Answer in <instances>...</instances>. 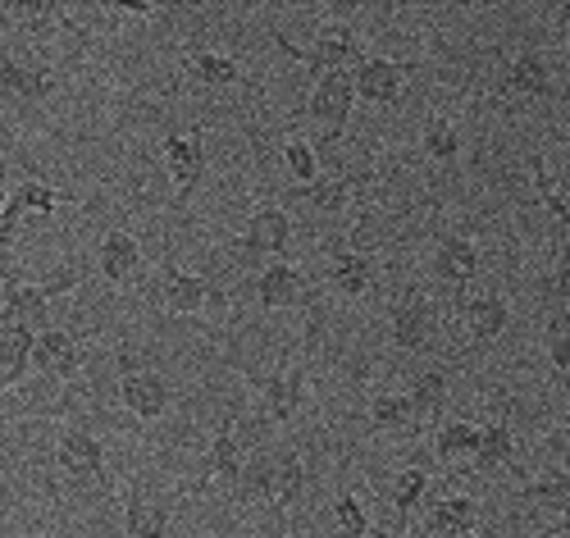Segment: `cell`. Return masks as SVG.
<instances>
[{"instance_id":"277c9868","label":"cell","mask_w":570,"mask_h":538,"mask_svg":"<svg viewBox=\"0 0 570 538\" xmlns=\"http://www.w3.org/2000/svg\"><path fill=\"white\" fill-rule=\"evenodd\" d=\"M119 402L137 420H160L174 407V388L160 370H124L119 374Z\"/></svg>"},{"instance_id":"74e56055","label":"cell","mask_w":570,"mask_h":538,"mask_svg":"<svg viewBox=\"0 0 570 538\" xmlns=\"http://www.w3.org/2000/svg\"><path fill=\"white\" fill-rule=\"evenodd\" d=\"M82 278H87V265L82 261H65V265H56L51 274H46L37 287L46 292V297H65V292H73Z\"/></svg>"},{"instance_id":"9c48e42d","label":"cell","mask_w":570,"mask_h":538,"mask_svg":"<svg viewBox=\"0 0 570 538\" xmlns=\"http://www.w3.org/2000/svg\"><path fill=\"white\" fill-rule=\"evenodd\" d=\"M160 160L174 178V187H197V178L206 174V133L193 128V133H169L160 141Z\"/></svg>"},{"instance_id":"f35d334b","label":"cell","mask_w":570,"mask_h":538,"mask_svg":"<svg viewBox=\"0 0 570 538\" xmlns=\"http://www.w3.org/2000/svg\"><path fill=\"white\" fill-rule=\"evenodd\" d=\"M10 19L19 23V28H51L56 19H60V6H10Z\"/></svg>"},{"instance_id":"4fadbf2b","label":"cell","mask_w":570,"mask_h":538,"mask_svg":"<svg viewBox=\"0 0 570 538\" xmlns=\"http://www.w3.org/2000/svg\"><path fill=\"white\" fill-rule=\"evenodd\" d=\"M480 525H484V511L470 493H448L424 516V529L434 538H470V534H480Z\"/></svg>"},{"instance_id":"8fae6325","label":"cell","mask_w":570,"mask_h":538,"mask_svg":"<svg viewBox=\"0 0 570 538\" xmlns=\"http://www.w3.org/2000/svg\"><path fill=\"white\" fill-rule=\"evenodd\" d=\"M82 365V342L69 329H46L32 338V370L46 379H69Z\"/></svg>"},{"instance_id":"30bf717a","label":"cell","mask_w":570,"mask_h":538,"mask_svg":"<svg viewBox=\"0 0 570 538\" xmlns=\"http://www.w3.org/2000/svg\"><path fill=\"white\" fill-rule=\"evenodd\" d=\"M51 69L46 65H32V60H23V56H14V51H0V96L6 101H46L51 96Z\"/></svg>"},{"instance_id":"ab89813d","label":"cell","mask_w":570,"mask_h":538,"mask_svg":"<svg viewBox=\"0 0 570 538\" xmlns=\"http://www.w3.org/2000/svg\"><path fill=\"white\" fill-rule=\"evenodd\" d=\"M543 348H548V361H552V370L557 374H566V315H557V320H548V333H543Z\"/></svg>"},{"instance_id":"603a6c76","label":"cell","mask_w":570,"mask_h":538,"mask_svg":"<svg viewBox=\"0 0 570 538\" xmlns=\"http://www.w3.org/2000/svg\"><path fill=\"white\" fill-rule=\"evenodd\" d=\"M374 278H379V270L361 252H343V256L328 261V283H334L343 297H365V292L374 287Z\"/></svg>"},{"instance_id":"8992f818","label":"cell","mask_w":570,"mask_h":538,"mask_svg":"<svg viewBox=\"0 0 570 538\" xmlns=\"http://www.w3.org/2000/svg\"><path fill=\"white\" fill-rule=\"evenodd\" d=\"M311 119L324 124L328 133L347 128L352 110H356V91H352V74H320V82L311 87V101H306Z\"/></svg>"},{"instance_id":"cb8c5ba5","label":"cell","mask_w":570,"mask_h":538,"mask_svg":"<svg viewBox=\"0 0 570 538\" xmlns=\"http://www.w3.org/2000/svg\"><path fill=\"white\" fill-rule=\"evenodd\" d=\"M402 398L411 402L415 420H434V415L448 407V398H452V383H448V374H443V370H424V374H415V379H411V388H406Z\"/></svg>"},{"instance_id":"d6986e66","label":"cell","mask_w":570,"mask_h":538,"mask_svg":"<svg viewBox=\"0 0 570 538\" xmlns=\"http://www.w3.org/2000/svg\"><path fill=\"white\" fill-rule=\"evenodd\" d=\"M507 87L525 101H548L552 96V69L543 60V51H515L507 65Z\"/></svg>"},{"instance_id":"44dd1931","label":"cell","mask_w":570,"mask_h":538,"mask_svg":"<svg viewBox=\"0 0 570 538\" xmlns=\"http://www.w3.org/2000/svg\"><path fill=\"white\" fill-rule=\"evenodd\" d=\"M124 534L128 538H169V511L147 488H132L124 502Z\"/></svg>"},{"instance_id":"ffe728a7","label":"cell","mask_w":570,"mask_h":538,"mask_svg":"<svg viewBox=\"0 0 570 538\" xmlns=\"http://www.w3.org/2000/svg\"><path fill=\"white\" fill-rule=\"evenodd\" d=\"M474 466L480 470H507L515 466V433L507 420H484L474 424Z\"/></svg>"},{"instance_id":"d590c367","label":"cell","mask_w":570,"mask_h":538,"mask_svg":"<svg viewBox=\"0 0 570 538\" xmlns=\"http://www.w3.org/2000/svg\"><path fill=\"white\" fill-rule=\"evenodd\" d=\"M269 466H274V457L261 452L256 461L243 466V475H237V493L247 502H269Z\"/></svg>"},{"instance_id":"ba28073f","label":"cell","mask_w":570,"mask_h":538,"mask_svg":"<svg viewBox=\"0 0 570 538\" xmlns=\"http://www.w3.org/2000/svg\"><path fill=\"white\" fill-rule=\"evenodd\" d=\"M293 247V215L283 211V206H261L252 219H247V228H243V252L247 256H283Z\"/></svg>"},{"instance_id":"5bb4252c","label":"cell","mask_w":570,"mask_h":538,"mask_svg":"<svg viewBox=\"0 0 570 538\" xmlns=\"http://www.w3.org/2000/svg\"><path fill=\"white\" fill-rule=\"evenodd\" d=\"M302 297H306V274H302L297 265L274 261V265L261 270V278H256V302H261L265 311H293V306H302Z\"/></svg>"},{"instance_id":"e575fe53","label":"cell","mask_w":570,"mask_h":538,"mask_svg":"<svg viewBox=\"0 0 570 538\" xmlns=\"http://www.w3.org/2000/svg\"><path fill=\"white\" fill-rule=\"evenodd\" d=\"M283 169H288L302 187L315 183V178H320V156H315V146H311L306 137H293L288 146H283Z\"/></svg>"},{"instance_id":"f546056e","label":"cell","mask_w":570,"mask_h":538,"mask_svg":"<svg viewBox=\"0 0 570 538\" xmlns=\"http://www.w3.org/2000/svg\"><path fill=\"white\" fill-rule=\"evenodd\" d=\"M347 197H352V183H347V178H315V183H306V192H302V202H306L311 211H320V215H338V211L347 206Z\"/></svg>"},{"instance_id":"3957f363","label":"cell","mask_w":570,"mask_h":538,"mask_svg":"<svg viewBox=\"0 0 570 538\" xmlns=\"http://www.w3.org/2000/svg\"><path fill=\"white\" fill-rule=\"evenodd\" d=\"M393 342L402 352H430L434 338H439V306L430 297H420V292H411V297H402L393 306Z\"/></svg>"},{"instance_id":"7c38bea8","label":"cell","mask_w":570,"mask_h":538,"mask_svg":"<svg viewBox=\"0 0 570 538\" xmlns=\"http://www.w3.org/2000/svg\"><path fill=\"white\" fill-rule=\"evenodd\" d=\"M430 265H434V278H439L443 287H461V283H470L474 274H480L484 256H480V247H474V237L448 233V237H439Z\"/></svg>"},{"instance_id":"e0dca14e","label":"cell","mask_w":570,"mask_h":538,"mask_svg":"<svg viewBox=\"0 0 570 538\" xmlns=\"http://www.w3.org/2000/svg\"><path fill=\"white\" fill-rule=\"evenodd\" d=\"M461 324L474 342H498L511 324V306H507L502 292H480V297H470L461 306Z\"/></svg>"},{"instance_id":"9a60e30c","label":"cell","mask_w":570,"mask_h":538,"mask_svg":"<svg viewBox=\"0 0 570 538\" xmlns=\"http://www.w3.org/2000/svg\"><path fill=\"white\" fill-rule=\"evenodd\" d=\"M306 402V374L302 370H278L261 388V415L269 424H288Z\"/></svg>"},{"instance_id":"4316f807","label":"cell","mask_w":570,"mask_h":538,"mask_svg":"<svg viewBox=\"0 0 570 538\" xmlns=\"http://www.w3.org/2000/svg\"><path fill=\"white\" fill-rule=\"evenodd\" d=\"M187 74H193L202 87H233L243 78V65L233 56H219V51H193L187 56Z\"/></svg>"},{"instance_id":"ac0fdd59","label":"cell","mask_w":570,"mask_h":538,"mask_svg":"<svg viewBox=\"0 0 570 538\" xmlns=\"http://www.w3.org/2000/svg\"><path fill=\"white\" fill-rule=\"evenodd\" d=\"M206 302H210V283H206V278L187 274V270H178V265H169V270L160 274V306H165L169 315H197Z\"/></svg>"},{"instance_id":"7402d4cb","label":"cell","mask_w":570,"mask_h":538,"mask_svg":"<svg viewBox=\"0 0 570 538\" xmlns=\"http://www.w3.org/2000/svg\"><path fill=\"white\" fill-rule=\"evenodd\" d=\"M306 498V461L297 452H278L269 466V502L278 511H293Z\"/></svg>"},{"instance_id":"7a4b0ae2","label":"cell","mask_w":570,"mask_h":538,"mask_svg":"<svg viewBox=\"0 0 570 538\" xmlns=\"http://www.w3.org/2000/svg\"><path fill=\"white\" fill-rule=\"evenodd\" d=\"M406 78L411 69L389 60V56H365L356 69H352V91H356V101L365 106H379V110H393L402 96H406Z\"/></svg>"},{"instance_id":"2e32d148","label":"cell","mask_w":570,"mask_h":538,"mask_svg":"<svg viewBox=\"0 0 570 538\" xmlns=\"http://www.w3.org/2000/svg\"><path fill=\"white\" fill-rule=\"evenodd\" d=\"M97 270H101V278L115 283V287L132 283L137 270H141V242H137L132 233H124V228L106 233L101 247H97Z\"/></svg>"},{"instance_id":"d6a6232c","label":"cell","mask_w":570,"mask_h":538,"mask_svg":"<svg viewBox=\"0 0 570 538\" xmlns=\"http://www.w3.org/2000/svg\"><path fill=\"white\" fill-rule=\"evenodd\" d=\"M424 488H430V470H420V466L397 470V479H393V488H389L397 516H411V511H415V502L424 498Z\"/></svg>"},{"instance_id":"836d02e7","label":"cell","mask_w":570,"mask_h":538,"mask_svg":"<svg viewBox=\"0 0 570 538\" xmlns=\"http://www.w3.org/2000/svg\"><path fill=\"white\" fill-rule=\"evenodd\" d=\"M520 498L534 502V507H548V511H566L570 483H566V475H548V479H534V483L520 488Z\"/></svg>"},{"instance_id":"1f68e13d","label":"cell","mask_w":570,"mask_h":538,"mask_svg":"<svg viewBox=\"0 0 570 538\" xmlns=\"http://www.w3.org/2000/svg\"><path fill=\"white\" fill-rule=\"evenodd\" d=\"M530 174H534V192H539V202H543V211L566 228V219H570V211H566V187L548 174V165L539 160V156H530Z\"/></svg>"},{"instance_id":"60d3db41","label":"cell","mask_w":570,"mask_h":538,"mask_svg":"<svg viewBox=\"0 0 570 538\" xmlns=\"http://www.w3.org/2000/svg\"><path fill=\"white\" fill-rule=\"evenodd\" d=\"M119 14H132V19H151L156 14V6H141V0H128V6H115Z\"/></svg>"},{"instance_id":"f1b7e54d","label":"cell","mask_w":570,"mask_h":538,"mask_svg":"<svg viewBox=\"0 0 570 538\" xmlns=\"http://www.w3.org/2000/svg\"><path fill=\"white\" fill-rule=\"evenodd\" d=\"M370 424L384 429V433H402V429L415 424V411H411V402L402 393H379L370 402Z\"/></svg>"},{"instance_id":"b9f144b4","label":"cell","mask_w":570,"mask_h":538,"mask_svg":"<svg viewBox=\"0 0 570 538\" xmlns=\"http://www.w3.org/2000/svg\"><path fill=\"white\" fill-rule=\"evenodd\" d=\"M0 211H6V187H0Z\"/></svg>"},{"instance_id":"52a82bcc","label":"cell","mask_w":570,"mask_h":538,"mask_svg":"<svg viewBox=\"0 0 570 538\" xmlns=\"http://www.w3.org/2000/svg\"><path fill=\"white\" fill-rule=\"evenodd\" d=\"M0 324H19L28 333L51 329V297L37 283H6L0 287Z\"/></svg>"},{"instance_id":"4dcf8cb0","label":"cell","mask_w":570,"mask_h":538,"mask_svg":"<svg viewBox=\"0 0 570 538\" xmlns=\"http://www.w3.org/2000/svg\"><path fill=\"white\" fill-rule=\"evenodd\" d=\"M420 146H424V156L439 160V165H448V160L461 156V137H456V128H452L448 119H430V124H424Z\"/></svg>"},{"instance_id":"8d00e7d4","label":"cell","mask_w":570,"mask_h":538,"mask_svg":"<svg viewBox=\"0 0 570 538\" xmlns=\"http://www.w3.org/2000/svg\"><path fill=\"white\" fill-rule=\"evenodd\" d=\"M334 525H338L343 538H365V534H370V516H365V507H361L356 493H343V498L334 502Z\"/></svg>"},{"instance_id":"5b68a950","label":"cell","mask_w":570,"mask_h":538,"mask_svg":"<svg viewBox=\"0 0 570 538\" xmlns=\"http://www.w3.org/2000/svg\"><path fill=\"white\" fill-rule=\"evenodd\" d=\"M56 461L69 479L78 483H106V448L97 433L87 429H65L60 443H56Z\"/></svg>"},{"instance_id":"484cf974","label":"cell","mask_w":570,"mask_h":538,"mask_svg":"<svg viewBox=\"0 0 570 538\" xmlns=\"http://www.w3.org/2000/svg\"><path fill=\"white\" fill-rule=\"evenodd\" d=\"M243 443H237V433L233 429H219L215 433V443L206 448V475L224 479V483H237V475H243Z\"/></svg>"},{"instance_id":"6da1fadb","label":"cell","mask_w":570,"mask_h":538,"mask_svg":"<svg viewBox=\"0 0 570 538\" xmlns=\"http://www.w3.org/2000/svg\"><path fill=\"white\" fill-rule=\"evenodd\" d=\"M278 46H283V51H288L293 60H302L306 69H320V74H347V65H361V60H365L361 37H356V28H347V23L324 28V32L311 41V51L293 46L288 37H278Z\"/></svg>"},{"instance_id":"7bdbcfd3","label":"cell","mask_w":570,"mask_h":538,"mask_svg":"<svg viewBox=\"0 0 570 538\" xmlns=\"http://www.w3.org/2000/svg\"><path fill=\"white\" fill-rule=\"evenodd\" d=\"M206 538H224V534H206Z\"/></svg>"},{"instance_id":"83f0119b","label":"cell","mask_w":570,"mask_h":538,"mask_svg":"<svg viewBox=\"0 0 570 538\" xmlns=\"http://www.w3.org/2000/svg\"><path fill=\"white\" fill-rule=\"evenodd\" d=\"M470 452H474V420H443L439 433H434V457L443 466H452Z\"/></svg>"},{"instance_id":"d4e9b609","label":"cell","mask_w":570,"mask_h":538,"mask_svg":"<svg viewBox=\"0 0 570 538\" xmlns=\"http://www.w3.org/2000/svg\"><path fill=\"white\" fill-rule=\"evenodd\" d=\"M32 338L37 333H28L19 324H0V388L28 374V365H32Z\"/></svg>"}]
</instances>
